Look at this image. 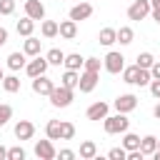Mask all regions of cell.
Returning <instances> with one entry per match:
<instances>
[{
    "mask_svg": "<svg viewBox=\"0 0 160 160\" xmlns=\"http://www.w3.org/2000/svg\"><path fill=\"white\" fill-rule=\"evenodd\" d=\"M152 62H155V55H152V52H140L135 65H138V68H148V70H150V68H152Z\"/></svg>",
    "mask_w": 160,
    "mask_h": 160,
    "instance_id": "f546056e",
    "label": "cell"
},
{
    "mask_svg": "<svg viewBox=\"0 0 160 160\" xmlns=\"http://www.w3.org/2000/svg\"><path fill=\"white\" fill-rule=\"evenodd\" d=\"M140 135H135V132H122V148L125 150H138L140 148Z\"/></svg>",
    "mask_w": 160,
    "mask_h": 160,
    "instance_id": "d4e9b609",
    "label": "cell"
},
{
    "mask_svg": "<svg viewBox=\"0 0 160 160\" xmlns=\"http://www.w3.org/2000/svg\"><path fill=\"white\" fill-rule=\"evenodd\" d=\"M108 158H110V160H128V150H125V148H112V150L108 152Z\"/></svg>",
    "mask_w": 160,
    "mask_h": 160,
    "instance_id": "e575fe53",
    "label": "cell"
},
{
    "mask_svg": "<svg viewBox=\"0 0 160 160\" xmlns=\"http://www.w3.org/2000/svg\"><path fill=\"white\" fill-rule=\"evenodd\" d=\"M140 150H142L145 155H152V152L158 150V138H155V135H145V138L140 140Z\"/></svg>",
    "mask_w": 160,
    "mask_h": 160,
    "instance_id": "484cf974",
    "label": "cell"
},
{
    "mask_svg": "<svg viewBox=\"0 0 160 160\" xmlns=\"http://www.w3.org/2000/svg\"><path fill=\"white\" fill-rule=\"evenodd\" d=\"M52 88H55V82H52L48 75H38V78H32V92H35V95H50Z\"/></svg>",
    "mask_w": 160,
    "mask_h": 160,
    "instance_id": "30bf717a",
    "label": "cell"
},
{
    "mask_svg": "<svg viewBox=\"0 0 160 160\" xmlns=\"http://www.w3.org/2000/svg\"><path fill=\"white\" fill-rule=\"evenodd\" d=\"M15 30L22 35V38H28V35H32V30H35V20L32 18H22V20H18V25H15Z\"/></svg>",
    "mask_w": 160,
    "mask_h": 160,
    "instance_id": "d6986e66",
    "label": "cell"
},
{
    "mask_svg": "<svg viewBox=\"0 0 160 160\" xmlns=\"http://www.w3.org/2000/svg\"><path fill=\"white\" fill-rule=\"evenodd\" d=\"M150 75H152V80H160V60H155V62H152Z\"/></svg>",
    "mask_w": 160,
    "mask_h": 160,
    "instance_id": "f35d334b",
    "label": "cell"
},
{
    "mask_svg": "<svg viewBox=\"0 0 160 160\" xmlns=\"http://www.w3.org/2000/svg\"><path fill=\"white\" fill-rule=\"evenodd\" d=\"M132 38H135V32H132V28H128V25H122V28L118 30V42H120V45H130V42H132Z\"/></svg>",
    "mask_w": 160,
    "mask_h": 160,
    "instance_id": "83f0119b",
    "label": "cell"
},
{
    "mask_svg": "<svg viewBox=\"0 0 160 160\" xmlns=\"http://www.w3.org/2000/svg\"><path fill=\"white\" fill-rule=\"evenodd\" d=\"M2 88H5V92H18L20 90V78L18 75H8L2 80Z\"/></svg>",
    "mask_w": 160,
    "mask_h": 160,
    "instance_id": "f1b7e54d",
    "label": "cell"
},
{
    "mask_svg": "<svg viewBox=\"0 0 160 160\" xmlns=\"http://www.w3.org/2000/svg\"><path fill=\"white\" fill-rule=\"evenodd\" d=\"M75 35H78V22H75V20H62V22H60V38L72 40Z\"/></svg>",
    "mask_w": 160,
    "mask_h": 160,
    "instance_id": "ac0fdd59",
    "label": "cell"
},
{
    "mask_svg": "<svg viewBox=\"0 0 160 160\" xmlns=\"http://www.w3.org/2000/svg\"><path fill=\"white\" fill-rule=\"evenodd\" d=\"M115 110L118 112H132L135 108H138V95H132V92H125V95H120V98H115Z\"/></svg>",
    "mask_w": 160,
    "mask_h": 160,
    "instance_id": "9c48e42d",
    "label": "cell"
},
{
    "mask_svg": "<svg viewBox=\"0 0 160 160\" xmlns=\"http://www.w3.org/2000/svg\"><path fill=\"white\" fill-rule=\"evenodd\" d=\"M152 20H155V22L160 25V10H152Z\"/></svg>",
    "mask_w": 160,
    "mask_h": 160,
    "instance_id": "7bdbcfd3",
    "label": "cell"
},
{
    "mask_svg": "<svg viewBox=\"0 0 160 160\" xmlns=\"http://www.w3.org/2000/svg\"><path fill=\"white\" fill-rule=\"evenodd\" d=\"M102 128H105V132H108V135H122V132H128V128H130L128 112L105 115V118H102Z\"/></svg>",
    "mask_w": 160,
    "mask_h": 160,
    "instance_id": "7a4b0ae2",
    "label": "cell"
},
{
    "mask_svg": "<svg viewBox=\"0 0 160 160\" xmlns=\"http://www.w3.org/2000/svg\"><path fill=\"white\" fill-rule=\"evenodd\" d=\"M150 5H152V10H160V0H150Z\"/></svg>",
    "mask_w": 160,
    "mask_h": 160,
    "instance_id": "ee69618b",
    "label": "cell"
},
{
    "mask_svg": "<svg viewBox=\"0 0 160 160\" xmlns=\"http://www.w3.org/2000/svg\"><path fill=\"white\" fill-rule=\"evenodd\" d=\"M8 160H25V150H22L20 145L8 148Z\"/></svg>",
    "mask_w": 160,
    "mask_h": 160,
    "instance_id": "d6a6232c",
    "label": "cell"
},
{
    "mask_svg": "<svg viewBox=\"0 0 160 160\" xmlns=\"http://www.w3.org/2000/svg\"><path fill=\"white\" fill-rule=\"evenodd\" d=\"M150 80H152V75H150V70L148 68H138V65H130V68H122V82H128V85H150Z\"/></svg>",
    "mask_w": 160,
    "mask_h": 160,
    "instance_id": "6da1fadb",
    "label": "cell"
},
{
    "mask_svg": "<svg viewBox=\"0 0 160 160\" xmlns=\"http://www.w3.org/2000/svg\"><path fill=\"white\" fill-rule=\"evenodd\" d=\"M98 42L105 45V48H110L112 42H118V30H115V28H102V30L98 32Z\"/></svg>",
    "mask_w": 160,
    "mask_h": 160,
    "instance_id": "2e32d148",
    "label": "cell"
},
{
    "mask_svg": "<svg viewBox=\"0 0 160 160\" xmlns=\"http://www.w3.org/2000/svg\"><path fill=\"white\" fill-rule=\"evenodd\" d=\"M102 68H105L110 75H118V72H122V68H125V58H122V52H118V50H110V52L102 58Z\"/></svg>",
    "mask_w": 160,
    "mask_h": 160,
    "instance_id": "3957f363",
    "label": "cell"
},
{
    "mask_svg": "<svg viewBox=\"0 0 160 160\" xmlns=\"http://www.w3.org/2000/svg\"><path fill=\"white\" fill-rule=\"evenodd\" d=\"M48 98H50V102H52L55 108H68V105L72 102V88H65V85L58 88V85H55Z\"/></svg>",
    "mask_w": 160,
    "mask_h": 160,
    "instance_id": "277c9868",
    "label": "cell"
},
{
    "mask_svg": "<svg viewBox=\"0 0 160 160\" xmlns=\"http://www.w3.org/2000/svg\"><path fill=\"white\" fill-rule=\"evenodd\" d=\"M40 32H42V38H55V35H60V22H55V20H42Z\"/></svg>",
    "mask_w": 160,
    "mask_h": 160,
    "instance_id": "ffe728a7",
    "label": "cell"
},
{
    "mask_svg": "<svg viewBox=\"0 0 160 160\" xmlns=\"http://www.w3.org/2000/svg\"><path fill=\"white\" fill-rule=\"evenodd\" d=\"M35 135V125L30 120H18L15 122V138L18 140H32Z\"/></svg>",
    "mask_w": 160,
    "mask_h": 160,
    "instance_id": "7c38bea8",
    "label": "cell"
},
{
    "mask_svg": "<svg viewBox=\"0 0 160 160\" xmlns=\"http://www.w3.org/2000/svg\"><path fill=\"white\" fill-rule=\"evenodd\" d=\"M152 115H155V118H158V120H160V102H158V105H155V108H152Z\"/></svg>",
    "mask_w": 160,
    "mask_h": 160,
    "instance_id": "b9f144b4",
    "label": "cell"
},
{
    "mask_svg": "<svg viewBox=\"0 0 160 160\" xmlns=\"http://www.w3.org/2000/svg\"><path fill=\"white\" fill-rule=\"evenodd\" d=\"M150 10H152L150 0H135V2L128 8V18H130V20H145Z\"/></svg>",
    "mask_w": 160,
    "mask_h": 160,
    "instance_id": "5b68a950",
    "label": "cell"
},
{
    "mask_svg": "<svg viewBox=\"0 0 160 160\" xmlns=\"http://www.w3.org/2000/svg\"><path fill=\"white\" fill-rule=\"evenodd\" d=\"M5 42H8V30L0 28V45H5Z\"/></svg>",
    "mask_w": 160,
    "mask_h": 160,
    "instance_id": "ab89813d",
    "label": "cell"
},
{
    "mask_svg": "<svg viewBox=\"0 0 160 160\" xmlns=\"http://www.w3.org/2000/svg\"><path fill=\"white\" fill-rule=\"evenodd\" d=\"M28 62H25V52H10L8 55V68L10 70H20V68H25Z\"/></svg>",
    "mask_w": 160,
    "mask_h": 160,
    "instance_id": "cb8c5ba5",
    "label": "cell"
},
{
    "mask_svg": "<svg viewBox=\"0 0 160 160\" xmlns=\"http://www.w3.org/2000/svg\"><path fill=\"white\" fill-rule=\"evenodd\" d=\"M10 118H12V108H10L8 102H2V105H0V128H2V125H8V122H10Z\"/></svg>",
    "mask_w": 160,
    "mask_h": 160,
    "instance_id": "4dcf8cb0",
    "label": "cell"
},
{
    "mask_svg": "<svg viewBox=\"0 0 160 160\" xmlns=\"http://www.w3.org/2000/svg\"><path fill=\"white\" fill-rule=\"evenodd\" d=\"M150 95L155 100H160V80H150Z\"/></svg>",
    "mask_w": 160,
    "mask_h": 160,
    "instance_id": "8d00e7d4",
    "label": "cell"
},
{
    "mask_svg": "<svg viewBox=\"0 0 160 160\" xmlns=\"http://www.w3.org/2000/svg\"><path fill=\"white\" fill-rule=\"evenodd\" d=\"M15 12V0H0V15H12Z\"/></svg>",
    "mask_w": 160,
    "mask_h": 160,
    "instance_id": "d590c367",
    "label": "cell"
},
{
    "mask_svg": "<svg viewBox=\"0 0 160 160\" xmlns=\"http://www.w3.org/2000/svg\"><path fill=\"white\" fill-rule=\"evenodd\" d=\"M152 158H155V160H160V150H155V152H152Z\"/></svg>",
    "mask_w": 160,
    "mask_h": 160,
    "instance_id": "f6af8a7d",
    "label": "cell"
},
{
    "mask_svg": "<svg viewBox=\"0 0 160 160\" xmlns=\"http://www.w3.org/2000/svg\"><path fill=\"white\" fill-rule=\"evenodd\" d=\"M78 155H80V158H85V160H92V158L98 155V145H95L92 140H85V142H80Z\"/></svg>",
    "mask_w": 160,
    "mask_h": 160,
    "instance_id": "603a6c76",
    "label": "cell"
},
{
    "mask_svg": "<svg viewBox=\"0 0 160 160\" xmlns=\"http://www.w3.org/2000/svg\"><path fill=\"white\" fill-rule=\"evenodd\" d=\"M25 15L32 20H45V5L40 0H25Z\"/></svg>",
    "mask_w": 160,
    "mask_h": 160,
    "instance_id": "4fadbf2b",
    "label": "cell"
},
{
    "mask_svg": "<svg viewBox=\"0 0 160 160\" xmlns=\"http://www.w3.org/2000/svg\"><path fill=\"white\" fill-rule=\"evenodd\" d=\"M45 135H48L50 140H62V120H48Z\"/></svg>",
    "mask_w": 160,
    "mask_h": 160,
    "instance_id": "e0dca14e",
    "label": "cell"
},
{
    "mask_svg": "<svg viewBox=\"0 0 160 160\" xmlns=\"http://www.w3.org/2000/svg\"><path fill=\"white\" fill-rule=\"evenodd\" d=\"M62 65L68 70H80V68H85V58L78 55V52H70V55H65V62Z\"/></svg>",
    "mask_w": 160,
    "mask_h": 160,
    "instance_id": "44dd1931",
    "label": "cell"
},
{
    "mask_svg": "<svg viewBox=\"0 0 160 160\" xmlns=\"http://www.w3.org/2000/svg\"><path fill=\"white\" fill-rule=\"evenodd\" d=\"M0 160H8V148L0 145Z\"/></svg>",
    "mask_w": 160,
    "mask_h": 160,
    "instance_id": "60d3db41",
    "label": "cell"
},
{
    "mask_svg": "<svg viewBox=\"0 0 160 160\" xmlns=\"http://www.w3.org/2000/svg\"><path fill=\"white\" fill-rule=\"evenodd\" d=\"M100 68H102V60H100V58H85V70L100 72Z\"/></svg>",
    "mask_w": 160,
    "mask_h": 160,
    "instance_id": "1f68e13d",
    "label": "cell"
},
{
    "mask_svg": "<svg viewBox=\"0 0 160 160\" xmlns=\"http://www.w3.org/2000/svg\"><path fill=\"white\" fill-rule=\"evenodd\" d=\"M108 110H110V105L108 102H102V100H98V102H92L90 108H88V120H102L105 115H108Z\"/></svg>",
    "mask_w": 160,
    "mask_h": 160,
    "instance_id": "5bb4252c",
    "label": "cell"
},
{
    "mask_svg": "<svg viewBox=\"0 0 160 160\" xmlns=\"http://www.w3.org/2000/svg\"><path fill=\"white\" fill-rule=\"evenodd\" d=\"M45 58H48V62H50V65H62V62H65V52H62L60 48H50Z\"/></svg>",
    "mask_w": 160,
    "mask_h": 160,
    "instance_id": "4316f807",
    "label": "cell"
},
{
    "mask_svg": "<svg viewBox=\"0 0 160 160\" xmlns=\"http://www.w3.org/2000/svg\"><path fill=\"white\" fill-rule=\"evenodd\" d=\"M2 80H5V72H2V68H0V82H2Z\"/></svg>",
    "mask_w": 160,
    "mask_h": 160,
    "instance_id": "bcb514c9",
    "label": "cell"
},
{
    "mask_svg": "<svg viewBox=\"0 0 160 160\" xmlns=\"http://www.w3.org/2000/svg\"><path fill=\"white\" fill-rule=\"evenodd\" d=\"M98 80H100V72H92V70H82V72H80V82H78L80 92H92V90L98 88Z\"/></svg>",
    "mask_w": 160,
    "mask_h": 160,
    "instance_id": "52a82bcc",
    "label": "cell"
},
{
    "mask_svg": "<svg viewBox=\"0 0 160 160\" xmlns=\"http://www.w3.org/2000/svg\"><path fill=\"white\" fill-rule=\"evenodd\" d=\"M78 82H80V72L78 70H65L62 72V78H60V85H65V88H78Z\"/></svg>",
    "mask_w": 160,
    "mask_h": 160,
    "instance_id": "7402d4cb",
    "label": "cell"
},
{
    "mask_svg": "<svg viewBox=\"0 0 160 160\" xmlns=\"http://www.w3.org/2000/svg\"><path fill=\"white\" fill-rule=\"evenodd\" d=\"M90 15H92V5H90V2H78V5L70 8V20H75V22L88 20Z\"/></svg>",
    "mask_w": 160,
    "mask_h": 160,
    "instance_id": "8fae6325",
    "label": "cell"
},
{
    "mask_svg": "<svg viewBox=\"0 0 160 160\" xmlns=\"http://www.w3.org/2000/svg\"><path fill=\"white\" fill-rule=\"evenodd\" d=\"M58 158H60V160H72V158H78V152L65 148V150H60V152H58Z\"/></svg>",
    "mask_w": 160,
    "mask_h": 160,
    "instance_id": "74e56055",
    "label": "cell"
},
{
    "mask_svg": "<svg viewBox=\"0 0 160 160\" xmlns=\"http://www.w3.org/2000/svg\"><path fill=\"white\" fill-rule=\"evenodd\" d=\"M72 138H75V125L62 120V140H72Z\"/></svg>",
    "mask_w": 160,
    "mask_h": 160,
    "instance_id": "836d02e7",
    "label": "cell"
},
{
    "mask_svg": "<svg viewBox=\"0 0 160 160\" xmlns=\"http://www.w3.org/2000/svg\"><path fill=\"white\" fill-rule=\"evenodd\" d=\"M158 150H160V140H158Z\"/></svg>",
    "mask_w": 160,
    "mask_h": 160,
    "instance_id": "7dc6e473",
    "label": "cell"
},
{
    "mask_svg": "<svg viewBox=\"0 0 160 160\" xmlns=\"http://www.w3.org/2000/svg\"><path fill=\"white\" fill-rule=\"evenodd\" d=\"M35 155H38L40 160H55V158H58V150H55L52 140L48 138V140H38V142H35Z\"/></svg>",
    "mask_w": 160,
    "mask_h": 160,
    "instance_id": "ba28073f",
    "label": "cell"
},
{
    "mask_svg": "<svg viewBox=\"0 0 160 160\" xmlns=\"http://www.w3.org/2000/svg\"><path fill=\"white\" fill-rule=\"evenodd\" d=\"M48 68H50V62H48V58H40V55H35L28 65H25V72L30 75V78H38V75H45L48 72Z\"/></svg>",
    "mask_w": 160,
    "mask_h": 160,
    "instance_id": "8992f818",
    "label": "cell"
},
{
    "mask_svg": "<svg viewBox=\"0 0 160 160\" xmlns=\"http://www.w3.org/2000/svg\"><path fill=\"white\" fill-rule=\"evenodd\" d=\"M40 48H42V40H38V38H32V35H28L25 42H22V52L30 55V58L40 55Z\"/></svg>",
    "mask_w": 160,
    "mask_h": 160,
    "instance_id": "9a60e30c",
    "label": "cell"
}]
</instances>
